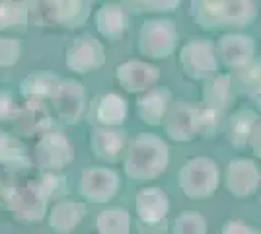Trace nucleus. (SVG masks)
Returning <instances> with one entry per match:
<instances>
[{"label": "nucleus", "instance_id": "aec40b11", "mask_svg": "<svg viewBox=\"0 0 261 234\" xmlns=\"http://www.w3.org/2000/svg\"><path fill=\"white\" fill-rule=\"evenodd\" d=\"M172 90L156 86L139 96L137 100V115L144 125L160 127L166 119V113L172 106Z\"/></svg>", "mask_w": 261, "mask_h": 234}, {"label": "nucleus", "instance_id": "c756f323", "mask_svg": "<svg viewBox=\"0 0 261 234\" xmlns=\"http://www.w3.org/2000/svg\"><path fill=\"white\" fill-rule=\"evenodd\" d=\"M174 234H207V219L197 211H184L175 217Z\"/></svg>", "mask_w": 261, "mask_h": 234}, {"label": "nucleus", "instance_id": "7ed1b4c3", "mask_svg": "<svg viewBox=\"0 0 261 234\" xmlns=\"http://www.w3.org/2000/svg\"><path fill=\"white\" fill-rule=\"evenodd\" d=\"M0 197L4 201L6 209L20 223H39L47 215V207L51 201L39 178L18 181L8 188H2Z\"/></svg>", "mask_w": 261, "mask_h": 234}, {"label": "nucleus", "instance_id": "a211bd4d", "mask_svg": "<svg viewBox=\"0 0 261 234\" xmlns=\"http://www.w3.org/2000/svg\"><path fill=\"white\" fill-rule=\"evenodd\" d=\"M90 148L99 160L115 162L127 148V131L123 127H94L90 133Z\"/></svg>", "mask_w": 261, "mask_h": 234}, {"label": "nucleus", "instance_id": "72a5a7b5", "mask_svg": "<svg viewBox=\"0 0 261 234\" xmlns=\"http://www.w3.org/2000/svg\"><path fill=\"white\" fill-rule=\"evenodd\" d=\"M123 6H130L129 10H133L135 14H142V12H174L179 2L177 0H144V2H125Z\"/></svg>", "mask_w": 261, "mask_h": 234}, {"label": "nucleus", "instance_id": "c85d7f7f", "mask_svg": "<svg viewBox=\"0 0 261 234\" xmlns=\"http://www.w3.org/2000/svg\"><path fill=\"white\" fill-rule=\"evenodd\" d=\"M30 18V8L23 2H6L0 0V32L25 28Z\"/></svg>", "mask_w": 261, "mask_h": 234}, {"label": "nucleus", "instance_id": "5701e85b", "mask_svg": "<svg viewBox=\"0 0 261 234\" xmlns=\"http://www.w3.org/2000/svg\"><path fill=\"white\" fill-rule=\"evenodd\" d=\"M88 207L80 201H59L49 211V228L55 234H70L86 219Z\"/></svg>", "mask_w": 261, "mask_h": 234}, {"label": "nucleus", "instance_id": "e433bc0d", "mask_svg": "<svg viewBox=\"0 0 261 234\" xmlns=\"http://www.w3.org/2000/svg\"><path fill=\"white\" fill-rule=\"evenodd\" d=\"M259 137H261V125L253 131V135H251V141H250V146L248 148H251V152H253V156H257L259 158Z\"/></svg>", "mask_w": 261, "mask_h": 234}, {"label": "nucleus", "instance_id": "bb28decb", "mask_svg": "<svg viewBox=\"0 0 261 234\" xmlns=\"http://www.w3.org/2000/svg\"><path fill=\"white\" fill-rule=\"evenodd\" d=\"M98 234H130V213L125 207H109L96 219Z\"/></svg>", "mask_w": 261, "mask_h": 234}, {"label": "nucleus", "instance_id": "f704fd0d", "mask_svg": "<svg viewBox=\"0 0 261 234\" xmlns=\"http://www.w3.org/2000/svg\"><path fill=\"white\" fill-rule=\"evenodd\" d=\"M20 113V106L10 90H0V123H14Z\"/></svg>", "mask_w": 261, "mask_h": 234}, {"label": "nucleus", "instance_id": "f257e3e1", "mask_svg": "<svg viewBox=\"0 0 261 234\" xmlns=\"http://www.w3.org/2000/svg\"><path fill=\"white\" fill-rule=\"evenodd\" d=\"M170 164V146L162 137L142 133L125 148L123 170L135 181H150L160 178Z\"/></svg>", "mask_w": 261, "mask_h": 234}, {"label": "nucleus", "instance_id": "1a4fd4ad", "mask_svg": "<svg viewBox=\"0 0 261 234\" xmlns=\"http://www.w3.org/2000/svg\"><path fill=\"white\" fill-rule=\"evenodd\" d=\"M65 65L76 74L94 72L106 65V47L92 34L76 35L66 45Z\"/></svg>", "mask_w": 261, "mask_h": 234}, {"label": "nucleus", "instance_id": "39448f33", "mask_svg": "<svg viewBox=\"0 0 261 234\" xmlns=\"http://www.w3.org/2000/svg\"><path fill=\"white\" fill-rule=\"evenodd\" d=\"M179 43V32L174 20L168 18H148L139 30V51L141 55L162 61L174 55Z\"/></svg>", "mask_w": 261, "mask_h": 234}, {"label": "nucleus", "instance_id": "9b49d317", "mask_svg": "<svg viewBox=\"0 0 261 234\" xmlns=\"http://www.w3.org/2000/svg\"><path fill=\"white\" fill-rule=\"evenodd\" d=\"M261 184L259 166L253 158H232L224 174V188L236 199H250Z\"/></svg>", "mask_w": 261, "mask_h": 234}, {"label": "nucleus", "instance_id": "6e6552de", "mask_svg": "<svg viewBox=\"0 0 261 234\" xmlns=\"http://www.w3.org/2000/svg\"><path fill=\"white\" fill-rule=\"evenodd\" d=\"M49 101H51V108H53L57 119L65 125H76L86 115V88L76 78H66V80L61 78V82Z\"/></svg>", "mask_w": 261, "mask_h": 234}, {"label": "nucleus", "instance_id": "20e7f679", "mask_svg": "<svg viewBox=\"0 0 261 234\" xmlns=\"http://www.w3.org/2000/svg\"><path fill=\"white\" fill-rule=\"evenodd\" d=\"M220 172L217 162L207 156L189 158L177 172V186L187 199L207 201L218 190Z\"/></svg>", "mask_w": 261, "mask_h": 234}, {"label": "nucleus", "instance_id": "c9c22d12", "mask_svg": "<svg viewBox=\"0 0 261 234\" xmlns=\"http://www.w3.org/2000/svg\"><path fill=\"white\" fill-rule=\"evenodd\" d=\"M218 234H259V230L255 226H251L250 223H246V221L234 219V221H228V223L222 224Z\"/></svg>", "mask_w": 261, "mask_h": 234}, {"label": "nucleus", "instance_id": "ddd939ff", "mask_svg": "<svg viewBox=\"0 0 261 234\" xmlns=\"http://www.w3.org/2000/svg\"><path fill=\"white\" fill-rule=\"evenodd\" d=\"M218 65L238 70L255 59V39L246 34H224L215 41Z\"/></svg>", "mask_w": 261, "mask_h": 234}, {"label": "nucleus", "instance_id": "2eb2a0df", "mask_svg": "<svg viewBox=\"0 0 261 234\" xmlns=\"http://www.w3.org/2000/svg\"><path fill=\"white\" fill-rule=\"evenodd\" d=\"M43 22L65 28V30H76L88 22L92 14V2L82 0H55L41 4Z\"/></svg>", "mask_w": 261, "mask_h": 234}, {"label": "nucleus", "instance_id": "a878e982", "mask_svg": "<svg viewBox=\"0 0 261 234\" xmlns=\"http://www.w3.org/2000/svg\"><path fill=\"white\" fill-rule=\"evenodd\" d=\"M232 90L238 94L250 98V100L259 101V90H261V63L259 59H253L246 67L232 70L230 74Z\"/></svg>", "mask_w": 261, "mask_h": 234}, {"label": "nucleus", "instance_id": "2f4dec72", "mask_svg": "<svg viewBox=\"0 0 261 234\" xmlns=\"http://www.w3.org/2000/svg\"><path fill=\"white\" fill-rule=\"evenodd\" d=\"M222 115L207 108H197V137H215L220 127Z\"/></svg>", "mask_w": 261, "mask_h": 234}, {"label": "nucleus", "instance_id": "473e14b6", "mask_svg": "<svg viewBox=\"0 0 261 234\" xmlns=\"http://www.w3.org/2000/svg\"><path fill=\"white\" fill-rule=\"evenodd\" d=\"M39 179H41V184H43L49 199H61V197L66 195V190H68V188H66L65 176H61V174H57V172H43V174H39Z\"/></svg>", "mask_w": 261, "mask_h": 234}, {"label": "nucleus", "instance_id": "4c0bfd02", "mask_svg": "<svg viewBox=\"0 0 261 234\" xmlns=\"http://www.w3.org/2000/svg\"><path fill=\"white\" fill-rule=\"evenodd\" d=\"M2 188H4V184H2V176H0V191H2Z\"/></svg>", "mask_w": 261, "mask_h": 234}, {"label": "nucleus", "instance_id": "b1692460", "mask_svg": "<svg viewBox=\"0 0 261 234\" xmlns=\"http://www.w3.org/2000/svg\"><path fill=\"white\" fill-rule=\"evenodd\" d=\"M234 100V90L230 82V74H215L213 78L205 80L203 86V108L211 112L224 115Z\"/></svg>", "mask_w": 261, "mask_h": 234}, {"label": "nucleus", "instance_id": "f8f14e48", "mask_svg": "<svg viewBox=\"0 0 261 234\" xmlns=\"http://www.w3.org/2000/svg\"><path fill=\"white\" fill-rule=\"evenodd\" d=\"M160 76H162L160 68L152 63L141 61V59L125 61L115 68L117 84L129 94H144L148 90L156 88Z\"/></svg>", "mask_w": 261, "mask_h": 234}, {"label": "nucleus", "instance_id": "412c9836", "mask_svg": "<svg viewBox=\"0 0 261 234\" xmlns=\"http://www.w3.org/2000/svg\"><path fill=\"white\" fill-rule=\"evenodd\" d=\"M259 115L253 112L251 108H242L238 112H234L226 119L224 125V133H226V141L234 148H248L251 141L253 131L259 127Z\"/></svg>", "mask_w": 261, "mask_h": 234}, {"label": "nucleus", "instance_id": "7c9ffc66", "mask_svg": "<svg viewBox=\"0 0 261 234\" xmlns=\"http://www.w3.org/2000/svg\"><path fill=\"white\" fill-rule=\"evenodd\" d=\"M22 55V41L18 37L0 35V67H14Z\"/></svg>", "mask_w": 261, "mask_h": 234}, {"label": "nucleus", "instance_id": "6ab92c4d", "mask_svg": "<svg viewBox=\"0 0 261 234\" xmlns=\"http://www.w3.org/2000/svg\"><path fill=\"white\" fill-rule=\"evenodd\" d=\"M94 23H96L98 34L103 39L115 43V41H119L121 37L125 35L127 28H129V12H127V8L123 4L106 2V4H101L96 10Z\"/></svg>", "mask_w": 261, "mask_h": 234}, {"label": "nucleus", "instance_id": "cd10ccee", "mask_svg": "<svg viewBox=\"0 0 261 234\" xmlns=\"http://www.w3.org/2000/svg\"><path fill=\"white\" fill-rule=\"evenodd\" d=\"M0 164H6V166H28L30 164L22 141L2 129H0Z\"/></svg>", "mask_w": 261, "mask_h": 234}, {"label": "nucleus", "instance_id": "dca6fc26", "mask_svg": "<svg viewBox=\"0 0 261 234\" xmlns=\"http://www.w3.org/2000/svg\"><path fill=\"white\" fill-rule=\"evenodd\" d=\"M166 135L175 143H189L197 137V108L187 101H172L164 119Z\"/></svg>", "mask_w": 261, "mask_h": 234}, {"label": "nucleus", "instance_id": "9d476101", "mask_svg": "<svg viewBox=\"0 0 261 234\" xmlns=\"http://www.w3.org/2000/svg\"><path fill=\"white\" fill-rule=\"evenodd\" d=\"M74 143L61 131H49L39 137L35 146V162L43 172H59L74 162Z\"/></svg>", "mask_w": 261, "mask_h": 234}, {"label": "nucleus", "instance_id": "0eeeda50", "mask_svg": "<svg viewBox=\"0 0 261 234\" xmlns=\"http://www.w3.org/2000/svg\"><path fill=\"white\" fill-rule=\"evenodd\" d=\"M121 191V176L117 170L108 166H90L80 172L78 193L88 203H109Z\"/></svg>", "mask_w": 261, "mask_h": 234}, {"label": "nucleus", "instance_id": "4be33fe9", "mask_svg": "<svg viewBox=\"0 0 261 234\" xmlns=\"http://www.w3.org/2000/svg\"><path fill=\"white\" fill-rule=\"evenodd\" d=\"M14 129L25 137H43L45 133L53 131V119L47 112L45 103H32L25 101V106L20 108L18 117L14 119Z\"/></svg>", "mask_w": 261, "mask_h": 234}, {"label": "nucleus", "instance_id": "4468645a", "mask_svg": "<svg viewBox=\"0 0 261 234\" xmlns=\"http://www.w3.org/2000/svg\"><path fill=\"white\" fill-rule=\"evenodd\" d=\"M129 115V103L127 100L115 94L108 92L103 96H96L92 101H88L86 121L94 127H123Z\"/></svg>", "mask_w": 261, "mask_h": 234}, {"label": "nucleus", "instance_id": "f03ea898", "mask_svg": "<svg viewBox=\"0 0 261 234\" xmlns=\"http://www.w3.org/2000/svg\"><path fill=\"white\" fill-rule=\"evenodd\" d=\"M191 16L205 32L248 28L257 18V4L251 0H197Z\"/></svg>", "mask_w": 261, "mask_h": 234}, {"label": "nucleus", "instance_id": "58836bf2", "mask_svg": "<svg viewBox=\"0 0 261 234\" xmlns=\"http://www.w3.org/2000/svg\"><path fill=\"white\" fill-rule=\"evenodd\" d=\"M142 234H154V232H142Z\"/></svg>", "mask_w": 261, "mask_h": 234}, {"label": "nucleus", "instance_id": "f3484780", "mask_svg": "<svg viewBox=\"0 0 261 234\" xmlns=\"http://www.w3.org/2000/svg\"><path fill=\"white\" fill-rule=\"evenodd\" d=\"M135 211L144 224H160L170 213V197L162 188H142L135 197Z\"/></svg>", "mask_w": 261, "mask_h": 234}, {"label": "nucleus", "instance_id": "393cba45", "mask_svg": "<svg viewBox=\"0 0 261 234\" xmlns=\"http://www.w3.org/2000/svg\"><path fill=\"white\" fill-rule=\"evenodd\" d=\"M61 78L53 72H33L30 76H25L20 84V94L25 101L32 103H45L51 100L55 90L59 86Z\"/></svg>", "mask_w": 261, "mask_h": 234}, {"label": "nucleus", "instance_id": "423d86ee", "mask_svg": "<svg viewBox=\"0 0 261 234\" xmlns=\"http://www.w3.org/2000/svg\"><path fill=\"white\" fill-rule=\"evenodd\" d=\"M179 65L187 78L208 80L218 74V59L215 53V41L208 37H191L179 49Z\"/></svg>", "mask_w": 261, "mask_h": 234}]
</instances>
